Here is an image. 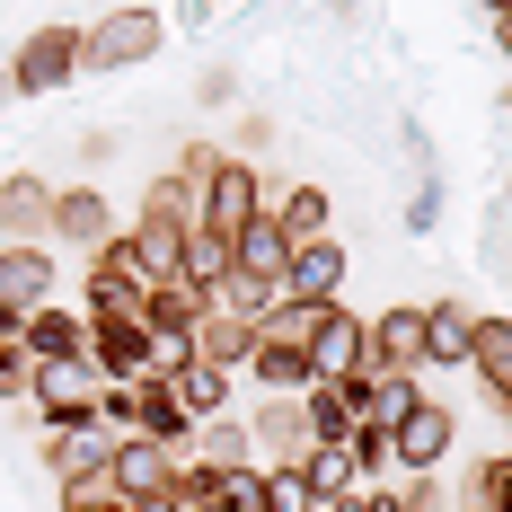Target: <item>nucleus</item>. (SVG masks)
I'll use <instances>...</instances> for the list:
<instances>
[{"instance_id":"nucleus-2","label":"nucleus","mask_w":512,"mask_h":512,"mask_svg":"<svg viewBox=\"0 0 512 512\" xmlns=\"http://www.w3.org/2000/svg\"><path fill=\"white\" fill-rule=\"evenodd\" d=\"M309 380H336V389H362L380 362H371V318H354L345 301H327L318 309V327H309Z\"/></svg>"},{"instance_id":"nucleus-26","label":"nucleus","mask_w":512,"mask_h":512,"mask_svg":"<svg viewBox=\"0 0 512 512\" xmlns=\"http://www.w3.org/2000/svg\"><path fill=\"white\" fill-rule=\"evenodd\" d=\"M265 512H318V495L301 486V468H265Z\"/></svg>"},{"instance_id":"nucleus-33","label":"nucleus","mask_w":512,"mask_h":512,"mask_svg":"<svg viewBox=\"0 0 512 512\" xmlns=\"http://www.w3.org/2000/svg\"><path fill=\"white\" fill-rule=\"evenodd\" d=\"M486 9H495V18H512V0H486Z\"/></svg>"},{"instance_id":"nucleus-22","label":"nucleus","mask_w":512,"mask_h":512,"mask_svg":"<svg viewBox=\"0 0 512 512\" xmlns=\"http://www.w3.org/2000/svg\"><path fill=\"white\" fill-rule=\"evenodd\" d=\"M195 442H204V468H212V477H221V468H248V424H230V415H204Z\"/></svg>"},{"instance_id":"nucleus-6","label":"nucleus","mask_w":512,"mask_h":512,"mask_svg":"<svg viewBox=\"0 0 512 512\" xmlns=\"http://www.w3.org/2000/svg\"><path fill=\"white\" fill-rule=\"evenodd\" d=\"M159 36H168V27H159L151 9H115L106 27H89V36H80V62H98V71H124V62H151Z\"/></svg>"},{"instance_id":"nucleus-12","label":"nucleus","mask_w":512,"mask_h":512,"mask_svg":"<svg viewBox=\"0 0 512 512\" xmlns=\"http://www.w3.org/2000/svg\"><path fill=\"white\" fill-rule=\"evenodd\" d=\"M371 362H380V371H433V362H424V309L371 318Z\"/></svg>"},{"instance_id":"nucleus-7","label":"nucleus","mask_w":512,"mask_h":512,"mask_svg":"<svg viewBox=\"0 0 512 512\" xmlns=\"http://www.w3.org/2000/svg\"><path fill=\"white\" fill-rule=\"evenodd\" d=\"M168 442H142V433H115V451H106V486L124 495V504H142V495H168Z\"/></svg>"},{"instance_id":"nucleus-34","label":"nucleus","mask_w":512,"mask_h":512,"mask_svg":"<svg viewBox=\"0 0 512 512\" xmlns=\"http://www.w3.org/2000/svg\"><path fill=\"white\" fill-rule=\"evenodd\" d=\"M195 512H221V504H195Z\"/></svg>"},{"instance_id":"nucleus-20","label":"nucleus","mask_w":512,"mask_h":512,"mask_svg":"<svg viewBox=\"0 0 512 512\" xmlns=\"http://www.w3.org/2000/svg\"><path fill=\"white\" fill-rule=\"evenodd\" d=\"M168 398H177V407L204 424V415H221V398H230V371H212V362H186V371H168Z\"/></svg>"},{"instance_id":"nucleus-8","label":"nucleus","mask_w":512,"mask_h":512,"mask_svg":"<svg viewBox=\"0 0 512 512\" xmlns=\"http://www.w3.org/2000/svg\"><path fill=\"white\" fill-rule=\"evenodd\" d=\"M283 256H292L283 221H274V212H256L248 230L230 239V283H256V292H283Z\"/></svg>"},{"instance_id":"nucleus-30","label":"nucleus","mask_w":512,"mask_h":512,"mask_svg":"<svg viewBox=\"0 0 512 512\" xmlns=\"http://www.w3.org/2000/svg\"><path fill=\"white\" fill-rule=\"evenodd\" d=\"M124 512H195V504H177V495H142V504H124Z\"/></svg>"},{"instance_id":"nucleus-13","label":"nucleus","mask_w":512,"mask_h":512,"mask_svg":"<svg viewBox=\"0 0 512 512\" xmlns=\"http://www.w3.org/2000/svg\"><path fill=\"white\" fill-rule=\"evenodd\" d=\"M460 371H477V380H486V398H504V407H512V318H477Z\"/></svg>"},{"instance_id":"nucleus-21","label":"nucleus","mask_w":512,"mask_h":512,"mask_svg":"<svg viewBox=\"0 0 512 512\" xmlns=\"http://www.w3.org/2000/svg\"><path fill=\"white\" fill-rule=\"evenodd\" d=\"M0 230H53V186H36V177H9L0 186Z\"/></svg>"},{"instance_id":"nucleus-25","label":"nucleus","mask_w":512,"mask_h":512,"mask_svg":"<svg viewBox=\"0 0 512 512\" xmlns=\"http://www.w3.org/2000/svg\"><path fill=\"white\" fill-rule=\"evenodd\" d=\"M274 221H283V239H318V230H327V195H318V186H292Z\"/></svg>"},{"instance_id":"nucleus-35","label":"nucleus","mask_w":512,"mask_h":512,"mask_svg":"<svg viewBox=\"0 0 512 512\" xmlns=\"http://www.w3.org/2000/svg\"><path fill=\"white\" fill-rule=\"evenodd\" d=\"M0 98H9V80H0Z\"/></svg>"},{"instance_id":"nucleus-32","label":"nucleus","mask_w":512,"mask_h":512,"mask_svg":"<svg viewBox=\"0 0 512 512\" xmlns=\"http://www.w3.org/2000/svg\"><path fill=\"white\" fill-rule=\"evenodd\" d=\"M0 345H18V309H0Z\"/></svg>"},{"instance_id":"nucleus-5","label":"nucleus","mask_w":512,"mask_h":512,"mask_svg":"<svg viewBox=\"0 0 512 512\" xmlns=\"http://www.w3.org/2000/svg\"><path fill=\"white\" fill-rule=\"evenodd\" d=\"M336 292H345V248L336 239H292V256H283V301L327 309Z\"/></svg>"},{"instance_id":"nucleus-29","label":"nucleus","mask_w":512,"mask_h":512,"mask_svg":"<svg viewBox=\"0 0 512 512\" xmlns=\"http://www.w3.org/2000/svg\"><path fill=\"white\" fill-rule=\"evenodd\" d=\"M451 512H504V504H495V486H486V477H468V495H460Z\"/></svg>"},{"instance_id":"nucleus-31","label":"nucleus","mask_w":512,"mask_h":512,"mask_svg":"<svg viewBox=\"0 0 512 512\" xmlns=\"http://www.w3.org/2000/svg\"><path fill=\"white\" fill-rule=\"evenodd\" d=\"M362 512H407V504L398 495H362Z\"/></svg>"},{"instance_id":"nucleus-3","label":"nucleus","mask_w":512,"mask_h":512,"mask_svg":"<svg viewBox=\"0 0 512 512\" xmlns=\"http://www.w3.org/2000/svg\"><path fill=\"white\" fill-rule=\"evenodd\" d=\"M451 433H460V415L442 407V398H415V407L389 424V460L424 477V468H442V460H451Z\"/></svg>"},{"instance_id":"nucleus-4","label":"nucleus","mask_w":512,"mask_h":512,"mask_svg":"<svg viewBox=\"0 0 512 512\" xmlns=\"http://www.w3.org/2000/svg\"><path fill=\"white\" fill-rule=\"evenodd\" d=\"M71 71H80V36H71V27H36V36L18 45V62H9V98H45Z\"/></svg>"},{"instance_id":"nucleus-23","label":"nucleus","mask_w":512,"mask_h":512,"mask_svg":"<svg viewBox=\"0 0 512 512\" xmlns=\"http://www.w3.org/2000/svg\"><path fill=\"white\" fill-rule=\"evenodd\" d=\"M151 221L195 230V177H186V168H177V177H151Z\"/></svg>"},{"instance_id":"nucleus-15","label":"nucleus","mask_w":512,"mask_h":512,"mask_svg":"<svg viewBox=\"0 0 512 512\" xmlns=\"http://www.w3.org/2000/svg\"><path fill=\"white\" fill-rule=\"evenodd\" d=\"M53 230H62L71 248H106V239H115V212H106V195L71 186V195H53Z\"/></svg>"},{"instance_id":"nucleus-14","label":"nucleus","mask_w":512,"mask_h":512,"mask_svg":"<svg viewBox=\"0 0 512 512\" xmlns=\"http://www.w3.org/2000/svg\"><path fill=\"white\" fill-rule=\"evenodd\" d=\"M468 336H477V309H460V301H424V362L460 371V362H468Z\"/></svg>"},{"instance_id":"nucleus-11","label":"nucleus","mask_w":512,"mask_h":512,"mask_svg":"<svg viewBox=\"0 0 512 512\" xmlns=\"http://www.w3.org/2000/svg\"><path fill=\"white\" fill-rule=\"evenodd\" d=\"M18 345H27V354L36 362H80L89 354V327H80V318H71V309H27V318H18Z\"/></svg>"},{"instance_id":"nucleus-1","label":"nucleus","mask_w":512,"mask_h":512,"mask_svg":"<svg viewBox=\"0 0 512 512\" xmlns=\"http://www.w3.org/2000/svg\"><path fill=\"white\" fill-rule=\"evenodd\" d=\"M186 177H195V230H212V239H239L256 212H265V186H256L248 159L186 151Z\"/></svg>"},{"instance_id":"nucleus-24","label":"nucleus","mask_w":512,"mask_h":512,"mask_svg":"<svg viewBox=\"0 0 512 512\" xmlns=\"http://www.w3.org/2000/svg\"><path fill=\"white\" fill-rule=\"evenodd\" d=\"M212 504L221 512H265V468H221L212 477Z\"/></svg>"},{"instance_id":"nucleus-19","label":"nucleus","mask_w":512,"mask_h":512,"mask_svg":"<svg viewBox=\"0 0 512 512\" xmlns=\"http://www.w3.org/2000/svg\"><path fill=\"white\" fill-rule=\"evenodd\" d=\"M248 442H265V451H274V468H292V460L309 451V415H301V398H274V407L248 424Z\"/></svg>"},{"instance_id":"nucleus-9","label":"nucleus","mask_w":512,"mask_h":512,"mask_svg":"<svg viewBox=\"0 0 512 512\" xmlns=\"http://www.w3.org/2000/svg\"><path fill=\"white\" fill-rule=\"evenodd\" d=\"M248 371L274 389V398H301V389H309V354H301V336H283V327H265V318L248 327Z\"/></svg>"},{"instance_id":"nucleus-16","label":"nucleus","mask_w":512,"mask_h":512,"mask_svg":"<svg viewBox=\"0 0 512 512\" xmlns=\"http://www.w3.org/2000/svg\"><path fill=\"white\" fill-rule=\"evenodd\" d=\"M292 468H301V486L318 495V504H345V495H354V477H362L345 442H309V451H301Z\"/></svg>"},{"instance_id":"nucleus-10","label":"nucleus","mask_w":512,"mask_h":512,"mask_svg":"<svg viewBox=\"0 0 512 512\" xmlns=\"http://www.w3.org/2000/svg\"><path fill=\"white\" fill-rule=\"evenodd\" d=\"M45 301H53V256L36 239H9L0 248V309L27 318V309H45Z\"/></svg>"},{"instance_id":"nucleus-28","label":"nucleus","mask_w":512,"mask_h":512,"mask_svg":"<svg viewBox=\"0 0 512 512\" xmlns=\"http://www.w3.org/2000/svg\"><path fill=\"white\" fill-rule=\"evenodd\" d=\"M477 477H486V486H495V504H504V512H512V451H495V460L477 468Z\"/></svg>"},{"instance_id":"nucleus-17","label":"nucleus","mask_w":512,"mask_h":512,"mask_svg":"<svg viewBox=\"0 0 512 512\" xmlns=\"http://www.w3.org/2000/svg\"><path fill=\"white\" fill-rule=\"evenodd\" d=\"M301 415H309V442H345V433L362 424V398H354V389H336V380H309Z\"/></svg>"},{"instance_id":"nucleus-18","label":"nucleus","mask_w":512,"mask_h":512,"mask_svg":"<svg viewBox=\"0 0 512 512\" xmlns=\"http://www.w3.org/2000/svg\"><path fill=\"white\" fill-rule=\"evenodd\" d=\"M177 283L212 301V292L230 283V239H212V230H186V239H177Z\"/></svg>"},{"instance_id":"nucleus-27","label":"nucleus","mask_w":512,"mask_h":512,"mask_svg":"<svg viewBox=\"0 0 512 512\" xmlns=\"http://www.w3.org/2000/svg\"><path fill=\"white\" fill-rule=\"evenodd\" d=\"M27 380H36V354L27 345H0V398H27Z\"/></svg>"}]
</instances>
